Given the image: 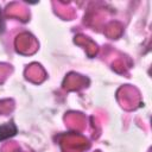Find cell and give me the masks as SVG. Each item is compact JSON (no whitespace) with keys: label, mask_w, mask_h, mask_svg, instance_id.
<instances>
[{"label":"cell","mask_w":152,"mask_h":152,"mask_svg":"<svg viewBox=\"0 0 152 152\" xmlns=\"http://www.w3.org/2000/svg\"><path fill=\"white\" fill-rule=\"evenodd\" d=\"M17 134V127L14 124H4L0 125V140H5Z\"/></svg>","instance_id":"6da1fadb"},{"label":"cell","mask_w":152,"mask_h":152,"mask_svg":"<svg viewBox=\"0 0 152 152\" xmlns=\"http://www.w3.org/2000/svg\"><path fill=\"white\" fill-rule=\"evenodd\" d=\"M5 30V21H4V18H2V13L0 11V33L4 32Z\"/></svg>","instance_id":"7a4b0ae2"}]
</instances>
